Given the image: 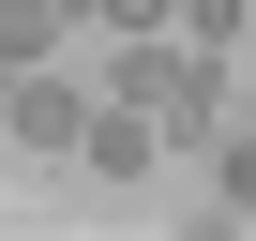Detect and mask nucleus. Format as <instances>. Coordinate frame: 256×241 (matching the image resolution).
<instances>
[{
    "label": "nucleus",
    "mask_w": 256,
    "mask_h": 241,
    "mask_svg": "<svg viewBox=\"0 0 256 241\" xmlns=\"http://www.w3.org/2000/svg\"><path fill=\"white\" fill-rule=\"evenodd\" d=\"M120 106L151 120V136H211L226 120V76H211V46H181V30H120V76H106Z\"/></svg>",
    "instance_id": "obj_1"
},
{
    "label": "nucleus",
    "mask_w": 256,
    "mask_h": 241,
    "mask_svg": "<svg viewBox=\"0 0 256 241\" xmlns=\"http://www.w3.org/2000/svg\"><path fill=\"white\" fill-rule=\"evenodd\" d=\"M90 76H60V60H16V76H0V136H16V151H76L90 136Z\"/></svg>",
    "instance_id": "obj_2"
},
{
    "label": "nucleus",
    "mask_w": 256,
    "mask_h": 241,
    "mask_svg": "<svg viewBox=\"0 0 256 241\" xmlns=\"http://www.w3.org/2000/svg\"><path fill=\"white\" fill-rule=\"evenodd\" d=\"M151 151H166V136H151V120L120 106V90L90 106V136H76V166H106V181H151Z\"/></svg>",
    "instance_id": "obj_3"
},
{
    "label": "nucleus",
    "mask_w": 256,
    "mask_h": 241,
    "mask_svg": "<svg viewBox=\"0 0 256 241\" xmlns=\"http://www.w3.org/2000/svg\"><path fill=\"white\" fill-rule=\"evenodd\" d=\"M76 16H90V0H0V76H16V60H60Z\"/></svg>",
    "instance_id": "obj_4"
},
{
    "label": "nucleus",
    "mask_w": 256,
    "mask_h": 241,
    "mask_svg": "<svg viewBox=\"0 0 256 241\" xmlns=\"http://www.w3.org/2000/svg\"><path fill=\"white\" fill-rule=\"evenodd\" d=\"M211 211H226V226H256V136H226V151H211Z\"/></svg>",
    "instance_id": "obj_5"
}]
</instances>
